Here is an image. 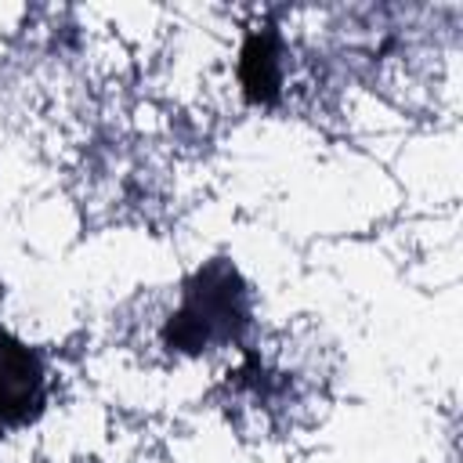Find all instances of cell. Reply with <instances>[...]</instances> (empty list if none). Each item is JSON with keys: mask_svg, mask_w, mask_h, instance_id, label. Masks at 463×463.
I'll return each instance as SVG.
<instances>
[{"mask_svg": "<svg viewBox=\"0 0 463 463\" xmlns=\"http://www.w3.org/2000/svg\"><path fill=\"white\" fill-rule=\"evenodd\" d=\"M239 289H232V275L228 271H210L203 275L199 289L188 293L184 307L177 311L174 326H170V340L181 347H203L213 336H228L232 326L239 322Z\"/></svg>", "mask_w": 463, "mask_h": 463, "instance_id": "1", "label": "cell"}, {"mask_svg": "<svg viewBox=\"0 0 463 463\" xmlns=\"http://www.w3.org/2000/svg\"><path fill=\"white\" fill-rule=\"evenodd\" d=\"M43 402V369L29 347L0 333V420H29Z\"/></svg>", "mask_w": 463, "mask_h": 463, "instance_id": "2", "label": "cell"}, {"mask_svg": "<svg viewBox=\"0 0 463 463\" xmlns=\"http://www.w3.org/2000/svg\"><path fill=\"white\" fill-rule=\"evenodd\" d=\"M246 83L250 90H268L275 83V51L264 40H250L246 47Z\"/></svg>", "mask_w": 463, "mask_h": 463, "instance_id": "3", "label": "cell"}]
</instances>
